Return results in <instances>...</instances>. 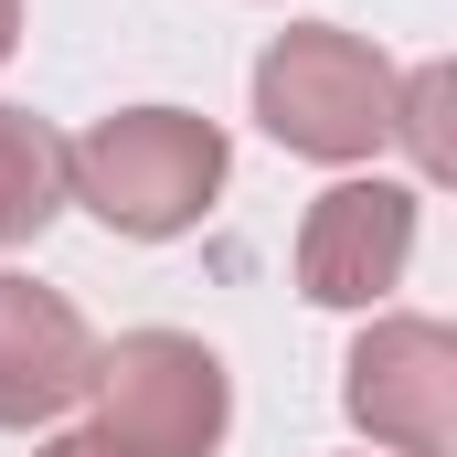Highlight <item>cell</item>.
<instances>
[{"mask_svg":"<svg viewBox=\"0 0 457 457\" xmlns=\"http://www.w3.org/2000/svg\"><path fill=\"white\" fill-rule=\"evenodd\" d=\"M224 192V128L192 107H117L86 138H64V203H86L128 245H170Z\"/></svg>","mask_w":457,"mask_h":457,"instance_id":"1","label":"cell"},{"mask_svg":"<svg viewBox=\"0 0 457 457\" xmlns=\"http://www.w3.org/2000/svg\"><path fill=\"white\" fill-rule=\"evenodd\" d=\"M255 117L298 160H372L394 138V64L341 21H298L255 54Z\"/></svg>","mask_w":457,"mask_h":457,"instance_id":"2","label":"cell"},{"mask_svg":"<svg viewBox=\"0 0 457 457\" xmlns=\"http://www.w3.org/2000/svg\"><path fill=\"white\" fill-rule=\"evenodd\" d=\"M86 394H96V426L128 457H213L224 415H234L224 361L192 330H128V341H107L96 372H86Z\"/></svg>","mask_w":457,"mask_h":457,"instance_id":"3","label":"cell"},{"mask_svg":"<svg viewBox=\"0 0 457 457\" xmlns=\"http://www.w3.org/2000/svg\"><path fill=\"white\" fill-rule=\"evenodd\" d=\"M341 404L372 447L394 457H447L457 436V341L447 320H372L341 361Z\"/></svg>","mask_w":457,"mask_h":457,"instance_id":"4","label":"cell"},{"mask_svg":"<svg viewBox=\"0 0 457 457\" xmlns=\"http://www.w3.org/2000/svg\"><path fill=\"white\" fill-rule=\"evenodd\" d=\"M415 266V192L404 181H330L298 224V287L320 309H372Z\"/></svg>","mask_w":457,"mask_h":457,"instance_id":"5","label":"cell"},{"mask_svg":"<svg viewBox=\"0 0 457 457\" xmlns=\"http://www.w3.org/2000/svg\"><path fill=\"white\" fill-rule=\"evenodd\" d=\"M86 372H96L86 320L54 287L0 277V426H54L64 404H86Z\"/></svg>","mask_w":457,"mask_h":457,"instance_id":"6","label":"cell"},{"mask_svg":"<svg viewBox=\"0 0 457 457\" xmlns=\"http://www.w3.org/2000/svg\"><path fill=\"white\" fill-rule=\"evenodd\" d=\"M54 213H64V138L32 107H0V245H32Z\"/></svg>","mask_w":457,"mask_h":457,"instance_id":"7","label":"cell"},{"mask_svg":"<svg viewBox=\"0 0 457 457\" xmlns=\"http://www.w3.org/2000/svg\"><path fill=\"white\" fill-rule=\"evenodd\" d=\"M447 96H457V75L447 64H426V75H394V138H404V149H415V170H426V181H447Z\"/></svg>","mask_w":457,"mask_h":457,"instance_id":"8","label":"cell"},{"mask_svg":"<svg viewBox=\"0 0 457 457\" xmlns=\"http://www.w3.org/2000/svg\"><path fill=\"white\" fill-rule=\"evenodd\" d=\"M43 457H128V447H117L107 426H75V436H54V447H43Z\"/></svg>","mask_w":457,"mask_h":457,"instance_id":"9","label":"cell"},{"mask_svg":"<svg viewBox=\"0 0 457 457\" xmlns=\"http://www.w3.org/2000/svg\"><path fill=\"white\" fill-rule=\"evenodd\" d=\"M11 43H21V0H0V64H11Z\"/></svg>","mask_w":457,"mask_h":457,"instance_id":"10","label":"cell"}]
</instances>
